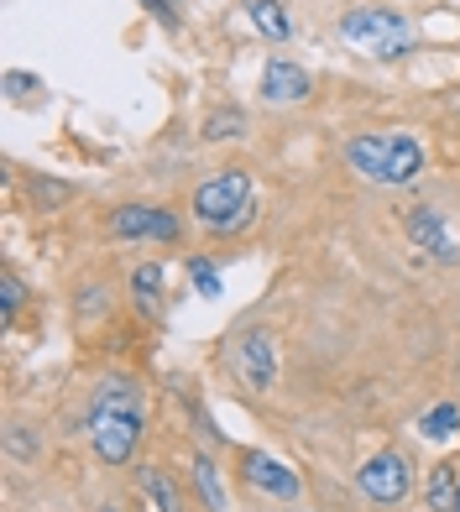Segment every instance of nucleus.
Returning <instances> with one entry per match:
<instances>
[{
  "mask_svg": "<svg viewBox=\"0 0 460 512\" xmlns=\"http://www.w3.org/2000/svg\"><path fill=\"white\" fill-rule=\"evenodd\" d=\"M131 298H136V309H142V314H157V298H163V267H157V262L136 267L131 272Z\"/></svg>",
  "mask_w": 460,
  "mask_h": 512,
  "instance_id": "ddd939ff",
  "label": "nucleus"
},
{
  "mask_svg": "<svg viewBox=\"0 0 460 512\" xmlns=\"http://www.w3.org/2000/svg\"><path fill=\"white\" fill-rule=\"evenodd\" d=\"M194 492H199V502L210 507V512H225V486L215 476V460L210 455H194Z\"/></svg>",
  "mask_w": 460,
  "mask_h": 512,
  "instance_id": "2eb2a0df",
  "label": "nucleus"
},
{
  "mask_svg": "<svg viewBox=\"0 0 460 512\" xmlns=\"http://www.w3.org/2000/svg\"><path fill=\"white\" fill-rule=\"evenodd\" d=\"M455 512H460V497H455Z\"/></svg>",
  "mask_w": 460,
  "mask_h": 512,
  "instance_id": "5701e85b",
  "label": "nucleus"
},
{
  "mask_svg": "<svg viewBox=\"0 0 460 512\" xmlns=\"http://www.w3.org/2000/svg\"><path fill=\"white\" fill-rule=\"evenodd\" d=\"M21 304H27V283H21L16 272H0V309L16 314Z\"/></svg>",
  "mask_w": 460,
  "mask_h": 512,
  "instance_id": "6ab92c4d",
  "label": "nucleus"
},
{
  "mask_svg": "<svg viewBox=\"0 0 460 512\" xmlns=\"http://www.w3.org/2000/svg\"><path fill=\"white\" fill-rule=\"evenodd\" d=\"M136 492H142L147 512H183L178 486H173L163 471H157V465H142V476H136Z\"/></svg>",
  "mask_w": 460,
  "mask_h": 512,
  "instance_id": "f8f14e48",
  "label": "nucleus"
},
{
  "mask_svg": "<svg viewBox=\"0 0 460 512\" xmlns=\"http://www.w3.org/2000/svg\"><path fill=\"white\" fill-rule=\"evenodd\" d=\"M241 476L257 486V492L278 497V502H298V497H304V481H298V471H288V465H283L278 455H267V450H246V455H241Z\"/></svg>",
  "mask_w": 460,
  "mask_h": 512,
  "instance_id": "0eeeda50",
  "label": "nucleus"
},
{
  "mask_svg": "<svg viewBox=\"0 0 460 512\" xmlns=\"http://www.w3.org/2000/svg\"><path fill=\"white\" fill-rule=\"evenodd\" d=\"M6 84H11V95H27V89H42L37 79H27V74H6Z\"/></svg>",
  "mask_w": 460,
  "mask_h": 512,
  "instance_id": "412c9836",
  "label": "nucleus"
},
{
  "mask_svg": "<svg viewBox=\"0 0 460 512\" xmlns=\"http://www.w3.org/2000/svg\"><path fill=\"white\" fill-rule=\"evenodd\" d=\"M189 277H194V288H199L204 298H220V293H225V288H220V272L204 262V256H194V262H189Z\"/></svg>",
  "mask_w": 460,
  "mask_h": 512,
  "instance_id": "a211bd4d",
  "label": "nucleus"
},
{
  "mask_svg": "<svg viewBox=\"0 0 460 512\" xmlns=\"http://www.w3.org/2000/svg\"><path fill=\"white\" fill-rule=\"evenodd\" d=\"M110 230L121 241H173L178 220H173V209H157V204H121L115 220H110Z\"/></svg>",
  "mask_w": 460,
  "mask_h": 512,
  "instance_id": "1a4fd4ad",
  "label": "nucleus"
},
{
  "mask_svg": "<svg viewBox=\"0 0 460 512\" xmlns=\"http://www.w3.org/2000/svg\"><path fill=\"white\" fill-rule=\"evenodd\" d=\"M403 230H408L413 251H424V256H434V262H445V267L460 262V241H450V230H445V215H440V209H429V204L408 209Z\"/></svg>",
  "mask_w": 460,
  "mask_h": 512,
  "instance_id": "6e6552de",
  "label": "nucleus"
},
{
  "mask_svg": "<svg viewBox=\"0 0 460 512\" xmlns=\"http://www.w3.org/2000/svg\"><path fill=\"white\" fill-rule=\"evenodd\" d=\"M345 162H351V173H361L366 183L408 189V183L424 173V147L413 142L408 131H366V136L345 142Z\"/></svg>",
  "mask_w": 460,
  "mask_h": 512,
  "instance_id": "f03ea898",
  "label": "nucleus"
},
{
  "mask_svg": "<svg viewBox=\"0 0 460 512\" xmlns=\"http://www.w3.org/2000/svg\"><path fill=\"white\" fill-rule=\"evenodd\" d=\"M147 11H152V16H163V21H173V11H168V0H147Z\"/></svg>",
  "mask_w": 460,
  "mask_h": 512,
  "instance_id": "4be33fe9",
  "label": "nucleus"
},
{
  "mask_svg": "<svg viewBox=\"0 0 460 512\" xmlns=\"http://www.w3.org/2000/svg\"><path fill=\"white\" fill-rule=\"evenodd\" d=\"M68 199V189H63V183H32V199Z\"/></svg>",
  "mask_w": 460,
  "mask_h": 512,
  "instance_id": "aec40b11",
  "label": "nucleus"
},
{
  "mask_svg": "<svg viewBox=\"0 0 460 512\" xmlns=\"http://www.w3.org/2000/svg\"><path fill=\"white\" fill-rule=\"evenodd\" d=\"M419 434L429 439V445H445V439H455V434H460V408H455V403L429 408V413L419 418Z\"/></svg>",
  "mask_w": 460,
  "mask_h": 512,
  "instance_id": "4468645a",
  "label": "nucleus"
},
{
  "mask_svg": "<svg viewBox=\"0 0 460 512\" xmlns=\"http://www.w3.org/2000/svg\"><path fill=\"white\" fill-rule=\"evenodd\" d=\"M251 209H257V199H251V178L241 168H225V173L204 178L199 189H194L199 225L220 230V236H236L241 225H251Z\"/></svg>",
  "mask_w": 460,
  "mask_h": 512,
  "instance_id": "20e7f679",
  "label": "nucleus"
},
{
  "mask_svg": "<svg viewBox=\"0 0 460 512\" xmlns=\"http://www.w3.org/2000/svg\"><path fill=\"white\" fill-rule=\"evenodd\" d=\"M408 486H413V471H408V460L393 455V450L372 455V460H366L361 471H356V492H361V497H372V502H382V507L403 502V497H408Z\"/></svg>",
  "mask_w": 460,
  "mask_h": 512,
  "instance_id": "39448f33",
  "label": "nucleus"
},
{
  "mask_svg": "<svg viewBox=\"0 0 460 512\" xmlns=\"http://www.w3.org/2000/svg\"><path fill=\"white\" fill-rule=\"evenodd\" d=\"M340 37H345V48H356L361 58H382V63L413 53V27L398 11H377V6L345 11L340 16Z\"/></svg>",
  "mask_w": 460,
  "mask_h": 512,
  "instance_id": "7ed1b4c3",
  "label": "nucleus"
},
{
  "mask_svg": "<svg viewBox=\"0 0 460 512\" xmlns=\"http://www.w3.org/2000/svg\"><path fill=\"white\" fill-rule=\"evenodd\" d=\"M246 16L267 42H288L293 37V21H288V6L283 0H246Z\"/></svg>",
  "mask_w": 460,
  "mask_h": 512,
  "instance_id": "9b49d317",
  "label": "nucleus"
},
{
  "mask_svg": "<svg viewBox=\"0 0 460 512\" xmlns=\"http://www.w3.org/2000/svg\"><path fill=\"white\" fill-rule=\"evenodd\" d=\"M89 439H95V455L105 465H126L136 455V439H142V398L126 377H110L95 403H89Z\"/></svg>",
  "mask_w": 460,
  "mask_h": 512,
  "instance_id": "f257e3e1",
  "label": "nucleus"
},
{
  "mask_svg": "<svg viewBox=\"0 0 460 512\" xmlns=\"http://www.w3.org/2000/svg\"><path fill=\"white\" fill-rule=\"evenodd\" d=\"M105 512H115V507H105Z\"/></svg>",
  "mask_w": 460,
  "mask_h": 512,
  "instance_id": "b1692460",
  "label": "nucleus"
},
{
  "mask_svg": "<svg viewBox=\"0 0 460 512\" xmlns=\"http://www.w3.org/2000/svg\"><path fill=\"white\" fill-rule=\"evenodd\" d=\"M309 89H314V79H309L298 63H288V58H272V63L262 68V95H267L272 105H304Z\"/></svg>",
  "mask_w": 460,
  "mask_h": 512,
  "instance_id": "9d476101",
  "label": "nucleus"
},
{
  "mask_svg": "<svg viewBox=\"0 0 460 512\" xmlns=\"http://www.w3.org/2000/svg\"><path fill=\"white\" fill-rule=\"evenodd\" d=\"M246 131V115L241 110H210L204 115V142H230V136Z\"/></svg>",
  "mask_w": 460,
  "mask_h": 512,
  "instance_id": "dca6fc26",
  "label": "nucleus"
},
{
  "mask_svg": "<svg viewBox=\"0 0 460 512\" xmlns=\"http://www.w3.org/2000/svg\"><path fill=\"white\" fill-rule=\"evenodd\" d=\"M455 465H434V476H429V507L434 512H455Z\"/></svg>",
  "mask_w": 460,
  "mask_h": 512,
  "instance_id": "f3484780",
  "label": "nucleus"
},
{
  "mask_svg": "<svg viewBox=\"0 0 460 512\" xmlns=\"http://www.w3.org/2000/svg\"><path fill=\"white\" fill-rule=\"evenodd\" d=\"M236 371L251 392H272L278 387V345L267 330H246L236 340Z\"/></svg>",
  "mask_w": 460,
  "mask_h": 512,
  "instance_id": "423d86ee",
  "label": "nucleus"
}]
</instances>
